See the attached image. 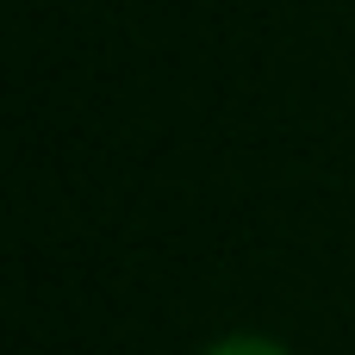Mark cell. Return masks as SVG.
I'll return each mask as SVG.
<instances>
[{
	"instance_id": "6da1fadb",
	"label": "cell",
	"mask_w": 355,
	"mask_h": 355,
	"mask_svg": "<svg viewBox=\"0 0 355 355\" xmlns=\"http://www.w3.org/2000/svg\"><path fill=\"white\" fill-rule=\"evenodd\" d=\"M206 355H287V349L268 343V337H225V343H212Z\"/></svg>"
}]
</instances>
